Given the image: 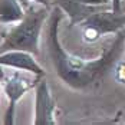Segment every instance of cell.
<instances>
[{"label":"cell","mask_w":125,"mask_h":125,"mask_svg":"<svg viewBox=\"0 0 125 125\" xmlns=\"http://www.w3.org/2000/svg\"><path fill=\"white\" fill-rule=\"evenodd\" d=\"M63 16L65 12L59 6L53 4L50 7L48 25V48L52 65L56 71V75L63 83L76 91H85L102 81V78L116 63L118 58L125 49V30L122 29L116 33V38L114 39L111 46L104 50L99 58L85 61L63 49L59 40V25Z\"/></svg>","instance_id":"obj_1"},{"label":"cell","mask_w":125,"mask_h":125,"mask_svg":"<svg viewBox=\"0 0 125 125\" xmlns=\"http://www.w3.org/2000/svg\"><path fill=\"white\" fill-rule=\"evenodd\" d=\"M50 7L39 4V7L29 6L26 9L25 17L17 22L6 33L3 43L0 45V53L7 50H25L35 56L40 53L39 40L42 27L46 19H49Z\"/></svg>","instance_id":"obj_2"},{"label":"cell","mask_w":125,"mask_h":125,"mask_svg":"<svg viewBox=\"0 0 125 125\" xmlns=\"http://www.w3.org/2000/svg\"><path fill=\"white\" fill-rule=\"evenodd\" d=\"M82 39L86 43H95L104 35L118 33L125 27V13L114 12L112 7H105L92 13L82 23Z\"/></svg>","instance_id":"obj_3"},{"label":"cell","mask_w":125,"mask_h":125,"mask_svg":"<svg viewBox=\"0 0 125 125\" xmlns=\"http://www.w3.org/2000/svg\"><path fill=\"white\" fill-rule=\"evenodd\" d=\"M42 76H27L25 73H20V69L13 71L12 75L3 79V89L4 94L9 99V106L6 111V116H4V125H14V116H16V105L17 102L23 98L27 91H30L32 88L36 86Z\"/></svg>","instance_id":"obj_4"},{"label":"cell","mask_w":125,"mask_h":125,"mask_svg":"<svg viewBox=\"0 0 125 125\" xmlns=\"http://www.w3.org/2000/svg\"><path fill=\"white\" fill-rule=\"evenodd\" d=\"M56 104L50 86L45 76L39 79L35 86V119L33 125H55L56 124Z\"/></svg>","instance_id":"obj_5"},{"label":"cell","mask_w":125,"mask_h":125,"mask_svg":"<svg viewBox=\"0 0 125 125\" xmlns=\"http://www.w3.org/2000/svg\"><path fill=\"white\" fill-rule=\"evenodd\" d=\"M0 66L20 69L36 76H45V71L35 59V55L25 50H7L0 53Z\"/></svg>","instance_id":"obj_6"},{"label":"cell","mask_w":125,"mask_h":125,"mask_svg":"<svg viewBox=\"0 0 125 125\" xmlns=\"http://www.w3.org/2000/svg\"><path fill=\"white\" fill-rule=\"evenodd\" d=\"M53 4L59 6L65 14L69 17V26L81 25L85 19H88L92 13L98 12L105 7H112V6H89L85 3H81L79 0H52Z\"/></svg>","instance_id":"obj_7"},{"label":"cell","mask_w":125,"mask_h":125,"mask_svg":"<svg viewBox=\"0 0 125 125\" xmlns=\"http://www.w3.org/2000/svg\"><path fill=\"white\" fill-rule=\"evenodd\" d=\"M26 10L19 0H0V23L12 25L25 17Z\"/></svg>","instance_id":"obj_8"},{"label":"cell","mask_w":125,"mask_h":125,"mask_svg":"<svg viewBox=\"0 0 125 125\" xmlns=\"http://www.w3.org/2000/svg\"><path fill=\"white\" fill-rule=\"evenodd\" d=\"M115 78L118 79V82L125 85V59L122 62H118L115 66Z\"/></svg>","instance_id":"obj_9"},{"label":"cell","mask_w":125,"mask_h":125,"mask_svg":"<svg viewBox=\"0 0 125 125\" xmlns=\"http://www.w3.org/2000/svg\"><path fill=\"white\" fill-rule=\"evenodd\" d=\"M89 6H112V0H79Z\"/></svg>","instance_id":"obj_10"},{"label":"cell","mask_w":125,"mask_h":125,"mask_svg":"<svg viewBox=\"0 0 125 125\" xmlns=\"http://www.w3.org/2000/svg\"><path fill=\"white\" fill-rule=\"evenodd\" d=\"M30 1H35V3H38V4L46 6V7H52V0H30Z\"/></svg>","instance_id":"obj_11"},{"label":"cell","mask_w":125,"mask_h":125,"mask_svg":"<svg viewBox=\"0 0 125 125\" xmlns=\"http://www.w3.org/2000/svg\"><path fill=\"white\" fill-rule=\"evenodd\" d=\"M3 78H4V73H3V69H1V66H0V83L3 82Z\"/></svg>","instance_id":"obj_12"}]
</instances>
